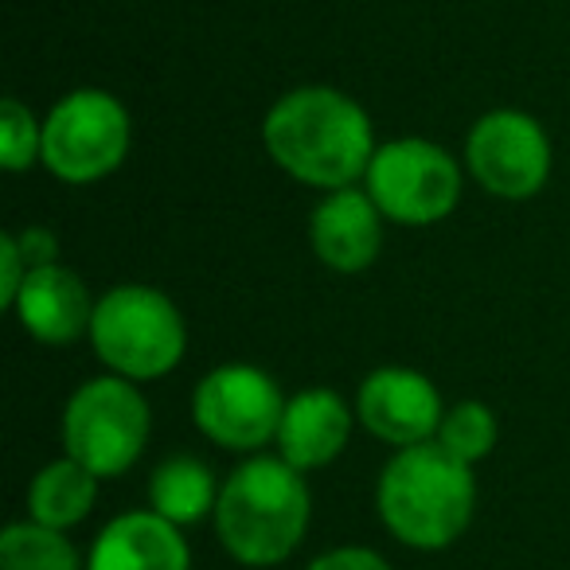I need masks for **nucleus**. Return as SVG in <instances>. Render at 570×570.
<instances>
[{
	"label": "nucleus",
	"instance_id": "ddd939ff",
	"mask_svg": "<svg viewBox=\"0 0 570 570\" xmlns=\"http://www.w3.org/2000/svg\"><path fill=\"white\" fill-rule=\"evenodd\" d=\"M352 434V411L336 391L309 387L302 395L285 399L282 426H277V458H285L302 473L333 465L344 453Z\"/></svg>",
	"mask_w": 570,
	"mask_h": 570
},
{
	"label": "nucleus",
	"instance_id": "9d476101",
	"mask_svg": "<svg viewBox=\"0 0 570 570\" xmlns=\"http://www.w3.org/2000/svg\"><path fill=\"white\" fill-rule=\"evenodd\" d=\"M356 419L395 450L434 442L445 419L438 387L414 367H375L356 395Z\"/></svg>",
	"mask_w": 570,
	"mask_h": 570
},
{
	"label": "nucleus",
	"instance_id": "f8f14e48",
	"mask_svg": "<svg viewBox=\"0 0 570 570\" xmlns=\"http://www.w3.org/2000/svg\"><path fill=\"white\" fill-rule=\"evenodd\" d=\"M313 254L336 274H360L380 258L383 212L360 188L328 191L309 215Z\"/></svg>",
	"mask_w": 570,
	"mask_h": 570
},
{
	"label": "nucleus",
	"instance_id": "412c9836",
	"mask_svg": "<svg viewBox=\"0 0 570 570\" xmlns=\"http://www.w3.org/2000/svg\"><path fill=\"white\" fill-rule=\"evenodd\" d=\"M305 570H391V562L367 547H336V551L317 554Z\"/></svg>",
	"mask_w": 570,
	"mask_h": 570
},
{
	"label": "nucleus",
	"instance_id": "6ab92c4d",
	"mask_svg": "<svg viewBox=\"0 0 570 570\" xmlns=\"http://www.w3.org/2000/svg\"><path fill=\"white\" fill-rule=\"evenodd\" d=\"M43 153V121L20 98L0 102V165L9 173H28Z\"/></svg>",
	"mask_w": 570,
	"mask_h": 570
},
{
	"label": "nucleus",
	"instance_id": "0eeeda50",
	"mask_svg": "<svg viewBox=\"0 0 570 570\" xmlns=\"http://www.w3.org/2000/svg\"><path fill=\"white\" fill-rule=\"evenodd\" d=\"M364 191L383 219L403 227L442 223L461 199V165L434 141L399 137L375 149L364 176Z\"/></svg>",
	"mask_w": 570,
	"mask_h": 570
},
{
	"label": "nucleus",
	"instance_id": "1a4fd4ad",
	"mask_svg": "<svg viewBox=\"0 0 570 570\" xmlns=\"http://www.w3.org/2000/svg\"><path fill=\"white\" fill-rule=\"evenodd\" d=\"M469 176L497 199H531L551 176V141L531 114L492 110L465 137Z\"/></svg>",
	"mask_w": 570,
	"mask_h": 570
},
{
	"label": "nucleus",
	"instance_id": "39448f33",
	"mask_svg": "<svg viewBox=\"0 0 570 570\" xmlns=\"http://www.w3.org/2000/svg\"><path fill=\"white\" fill-rule=\"evenodd\" d=\"M145 442H149V403L134 380L98 375L67 399L63 450L98 481L134 469Z\"/></svg>",
	"mask_w": 570,
	"mask_h": 570
},
{
	"label": "nucleus",
	"instance_id": "6e6552de",
	"mask_svg": "<svg viewBox=\"0 0 570 570\" xmlns=\"http://www.w3.org/2000/svg\"><path fill=\"white\" fill-rule=\"evenodd\" d=\"M285 399L262 367L223 364L199 380L191 395V419L199 434L223 450L250 453L277 438Z\"/></svg>",
	"mask_w": 570,
	"mask_h": 570
},
{
	"label": "nucleus",
	"instance_id": "aec40b11",
	"mask_svg": "<svg viewBox=\"0 0 570 570\" xmlns=\"http://www.w3.org/2000/svg\"><path fill=\"white\" fill-rule=\"evenodd\" d=\"M28 269L32 266H28V258L20 254L17 235H0V305H9L12 309L20 285H24V277H28Z\"/></svg>",
	"mask_w": 570,
	"mask_h": 570
},
{
	"label": "nucleus",
	"instance_id": "a211bd4d",
	"mask_svg": "<svg viewBox=\"0 0 570 570\" xmlns=\"http://www.w3.org/2000/svg\"><path fill=\"white\" fill-rule=\"evenodd\" d=\"M497 438H500L497 414L484 403H476V399H465V403L445 411L434 442L442 450H450L458 461H465V465H476V461L497 450Z\"/></svg>",
	"mask_w": 570,
	"mask_h": 570
},
{
	"label": "nucleus",
	"instance_id": "f257e3e1",
	"mask_svg": "<svg viewBox=\"0 0 570 570\" xmlns=\"http://www.w3.org/2000/svg\"><path fill=\"white\" fill-rule=\"evenodd\" d=\"M262 145L282 173L325 191L364 180L380 149L367 110L333 87H297L277 98L262 121Z\"/></svg>",
	"mask_w": 570,
	"mask_h": 570
},
{
	"label": "nucleus",
	"instance_id": "9b49d317",
	"mask_svg": "<svg viewBox=\"0 0 570 570\" xmlns=\"http://www.w3.org/2000/svg\"><path fill=\"white\" fill-rule=\"evenodd\" d=\"M95 305L90 289L71 266H36L28 269L24 285H20L12 313H17L20 328L40 344H75L79 336H90V321H95Z\"/></svg>",
	"mask_w": 570,
	"mask_h": 570
},
{
	"label": "nucleus",
	"instance_id": "f3484780",
	"mask_svg": "<svg viewBox=\"0 0 570 570\" xmlns=\"http://www.w3.org/2000/svg\"><path fill=\"white\" fill-rule=\"evenodd\" d=\"M0 570H87L67 543L63 531H51L36 520L12 523L0 535Z\"/></svg>",
	"mask_w": 570,
	"mask_h": 570
},
{
	"label": "nucleus",
	"instance_id": "4468645a",
	"mask_svg": "<svg viewBox=\"0 0 570 570\" xmlns=\"http://www.w3.org/2000/svg\"><path fill=\"white\" fill-rule=\"evenodd\" d=\"M87 570H191L188 539L165 515L126 512L98 531Z\"/></svg>",
	"mask_w": 570,
	"mask_h": 570
},
{
	"label": "nucleus",
	"instance_id": "f03ea898",
	"mask_svg": "<svg viewBox=\"0 0 570 570\" xmlns=\"http://www.w3.org/2000/svg\"><path fill=\"white\" fill-rule=\"evenodd\" d=\"M313 500L305 473L285 458H250L223 481L215 531L243 567H277L302 547Z\"/></svg>",
	"mask_w": 570,
	"mask_h": 570
},
{
	"label": "nucleus",
	"instance_id": "4be33fe9",
	"mask_svg": "<svg viewBox=\"0 0 570 570\" xmlns=\"http://www.w3.org/2000/svg\"><path fill=\"white\" fill-rule=\"evenodd\" d=\"M17 246H20V254H24L32 269L36 266H51V262H56V254H59V238H56V230H48V227L20 230Z\"/></svg>",
	"mask_w": 570,
	"mask_h": 570
},
{
	"label": "nucleus",
	"instance_id": "2eb2a0df",
	"mask_svg": "<svg viewBox=\"0 0 570 570\" xmlns=\"http://www.w3.org/2000/svg\"><path fill=\"white\" fill-rule=\"evenodd\" d=\"M98 500V476L75 458H59L36 473L28 489V520L43 523L51 531H67L90 515Z\"/></svg>",
	"mask_w": 570,
	"mask_h": 570
},
{
	"label": "nucleus",
	"instance_id": "423d86ee",
	"mask_svg": "<svg viewBox=\"0 0 570 570\" xmlns=\"http://www.w3.org/2000/svg\"><path fill=\"white\" fill-rule=\"evenodd\" d=\"M129 137H134L129 110L110 90H75L43 118L40 160L56 180L95 184L121 168Z\"/></svg>",
	"mask_w": 570,
	"mask_h": 570
},
{
	"label": "nucleus",
	"instance_id": "7ed1b4c3",
	"mask_svg": "<svg viewBox=\"0 0 570 570\" xmlns=\"http://www.w3.org/2000/svg\"><path fill=\"white\" fill-rule=\"evenodd\" d=\"M473 465L458 461L438 442L399 450L375 489V508L387 531L414 551H442L458 543L473 520Z\"/></svg>",
	"mask_w": 570,
	"mask_h": 570
},
{
	"label": "nucleus",
	"instance_id": "dca6fc26",
	"mask_svg": "<svg viewBox=\"0 0 570 570\" xmlns=\"http://www.w3.org/2000/svg\"><path fill=\"white\" fill-rule=\"evenodd\" d=\"M219 489L212 469L199 458L176 453V458L160 461L149 476V508L157 515H165L168 523L184 528V523H199L204 515H215L219 504Z\"/></svg>",
	"mask_w": 570,
	"mask_h": 570
},
{
	"label": "nucleus",
	"instance_id": "20e7f679",
	"mask_svg": "<svg viewBox=\"0 0 570 570\" xmlns=\"http://www.w3.org/2000/svg\"><path fill=\"white\" fill-rule=\"evenodd\" d=\"M98 360L121 380H160L184 360L188 328L173 302L149 285H114L98 297L90 321Z\"/></svg>",
	"mask_w": 570,
	"mask_h": 570
}]
</instances>
